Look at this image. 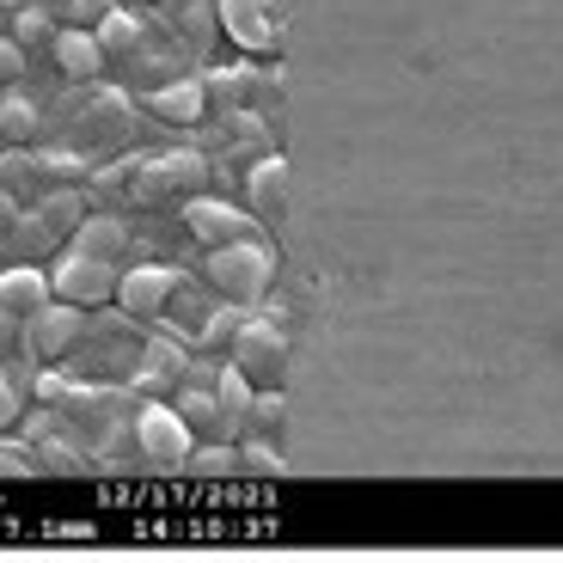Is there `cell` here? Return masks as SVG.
Returning <instances> with one entry per match:
<instances>
[{
  "label": "cell",
  "instance_id": "6da1fadb",
  "mask_svg": "<svg viewBox=\"0 0 563 563\" xmlns=\"http://www.w3.org/2000/svg\"><path fill=\"white\" fill-rule=\"evenodd\" d=\"M99 43H104V68L129 74L141 92H147V86H159V80H178V74H190V62H197L166 25H159L154 7H141V13L117 7V13L99 25Z\"/></svg>",
  "mask_w": 563,
  "mask_h": 563
},
{
  "label": "cell",
  "instance_id": "7a4b0ae2",
  "mask_svg": "<svg viewBox=\"0 0 563 563\" xmlns=\"http://www.w3.org/2000/svg\"><path fill=\"white\" fill-rule=\"evenodd\" d=\"M86 221V190H68V184H56V190H43L37 209H19L13 233H7V252L19 257V264H37L43 252H56V245H68V233Z\"/></svg>",
  "mask_w": 563,
  "mask_h": 563
},
{
  "label": "cell",
  "instance_id": "3957f363",
  "mask_svg": "<svg viewBox=\"0 0 563 563\" xmlns=\"http://www.w3.org/2000/svg\"><path fill=\"white\" fill-rule=\"evenodd\" d=\"M202 276L221 288L227 300H245V307H257V300L269 295V282H276L282 257L269 252V240H233V245H202Z\"/></svg>",
  "mask_w": 563,
  "mask_h": 563
},
{
  "label": "cell",
  "instance_id": "277c9868",
  "mask_svg": "<svg viewBox=\"0 0 563 563\" xmlns=\"http://www.w3.org/2000/svg\"><path fill=\"white\" fill-rule=\"evenodd\" d=\"M209 178H214L209 147H172V154H141V172H135V190H129V202H141V209H159V202H184V197H197V190H202Z\"/></svg>",
  "mask_w": 563,
  "mask_h": 563
},
{
  "label": "cell",
  "instance_id": "5b68a950",
  "mask_svg": "<svg viewBox=\"0 0 563 563\" xmlns=\"http://www.w3.org/2000/svg\"><path fill=\"white\" fill-rule=\"evenodd\" d=\"M129 135H135V104H129L117 86H99V92H86V99L74 104L68 141H62V147H74L80 159H99V154H111V147H123Z\"/></svg>",
  "mask_w": 563,
  "mask_h": 563
},
{
  "label": "cell",
  "instance_id": "8992f818",
  "mask_svg": "<svg viewBox=\"0 0 563 563\" xmlns=\"http://www.w3.org/2000/svg\"><path fill=\"white\" fill-rule=\"evenodd\" d=\"M80 338H86V307H74V300H62V295H49L37 312H25V324H19V350L37 367H62Z\"/></svg>",
  "mask_w": 563,
  "mask_h": 563
},
{
  "label": "cell",
  "instance_id": "52a82bcc",
  "mask_svg": "<svg viewBox=\"0 0 563 563\" xmlns=\"http://www.w3.org/2000/svg\"><path fill=\"white\" fill-rule=\"evenodd\" d=\"M135 448L154 472H184V465H190V448H197V429H190L172 405L154 398V405L135 410Z\"/></svg>",
  "mask_w": 563,
  "mask_h": 563
},
{
  "label": "cell",
  "instance_id": "ba28073f",
  "mask_svg": "<svg viewBox=\"0 0 563 563\" xmlns=\"http://www.w3.org/2000/svg\"><path fill=\"white\" fill-rule=\"evenodd\" d=\"M202 86H209L214 111H221V104H240V111L276 117V104H282V80L264 62H221V68L202 74Z\"/></svg>",
  "mask_w": 563,
  "mask_h": 563
},
{
  "label": "cell",
  "instance_id": "9c48e42d",
  "mask_svg": "<svg viewBox=\"0 0 563 563\" xmlns=\"http://www.w3.org/2000/svg\"><path fill=\"white\" fill-rule=\"evenodd\" d=\"M117 276H123V264H104V257H86V252H62L56 269H49V288H56L62 300H74V307L99 312L117 300Z\"/></svg>",
  "mask_w": 563,
  "mask_h": 563
},
{
  "label": "cell",
  "instance_id": "30bf717a",
  "mask_svg": "<svg viewBox=\"0 0 563 563\" xmlns=\"http://www.w3.org/2000/svg\"><path fill=\"white\" fill-rule=\"evenodd\" d=\"M184 233L197 245H233V240H264V221L252 209H233V202L214 197H184Z\"/></svg>",
  "mask_w": 563,
  "mask_h": 563
},
{
  "label": "cell",
  "instance_id": "8fae6325",
  "mask_svg": "<svg viewBox=\"0 0 563 563\" xmlns=\"http://www.w3.org/2000/svg\"><path fill=\"white\" fill-rule=\"evenodd\" d=\"M221 31L245 56H276L282 49V0H221Z\"/></svg>",
  "mask_w": 563,
  "mask_h": 563
},
{
  "label": "cell",
  "instance_id": "7c38bea8",
  "mask_svg": "<svg viewBox=\"0 0 563 563\" xmlns=\"http://www.w3.org/2000/svg\"><path fill=\"white\" fill-rule=\"evenodd\" d=\"M227 362H240L252 386H282V367H288V343H282L276 324L245 319V324H240V338H233V350H227Z\"/></svg>",
  "mask_w": 563,
  "mask_h": 563
},
{
  "label": "cell",
  "instance_id": "4fadbf2b",
  "mask_svg": "<svg viewBox=\"0 0 563 563\" xmlns=\"http://www.w3.org/2000/svg\"><path fill=\"white\" fill-rule=\"evenodd\" d=\"M172 288H178V269L172 264H135V269L117 276V307H123L129 319H141V324H159Z\"/></svg>",
  "mask_w": 563,
  "mask_h": 563
},
{
  "label": "cell",
  "instance_id": "5bb4252c",
  "mask_svg": "<svg viewBox=\"0 0 563 563\" xmlns=\"http://www.w3.org/2000/svg\"><path fill=\"white\" fill-rule=\"evenodd\" d=\"M141 104L159 117V123H184V129H197L214 117V99H209V86H202V74H178V80H159L141 92Z\"/></svg>",
  "mask_w": 563,
  "mask_h": 563
},
{
  "label": "cell",
  "instance_id": "9a60e30c",
  "mask_svg": "<svg viewBox=\"0 0 563 563\" xmlns=\"http://www.w3.org/2000/svg\"><path fill=\"white\" fill-rule=\"evenodd\" d=\"M159 25L190 49V56H209L214 31H221V0H154Z\"/></svg>",
  "mask_w": 563,
  "mask_h": 563
},
{
  "label": "cell",
  "instance_id": "2e32d148",
  "mask_svg": "<svg viewBox=\"0 0 563 563\" xmlns=\"http://www.w3.org/2000/svg\"><path fill=\"white\" fill-rule=\"evenodd\" d=\"M245 202H252V214L264 227H276L282 214H288V159L269 147V154L252 159V178H245Z\"/></svg>",
  "mask_w": 563,
  "mask_h": 563
},
{
  "label": "cell",
  "instance_id": "e0dca14e",
  "mask_svg": "<svg viewBox=\"0 0 563 563\" xmlns=\"http://www.w3.org/2000/svg\"><path fill=\"white\" fill-rule=\"evenodd\" d=\"M184 380V350L178 343H141V362L129 374V393L135 398H172Z\"/></svg>",
  "mask_w": 563,
  "mask_h": 563
},
{
  "label": "cell",
  "instance_id": "ac0fdd59",
  "mask_svg": "<svg viewBox=\"0 0 563 563\" xmlns=\"http://www.w3.org/2000/svg\"><path fill=\"white\" fill-rule=\"evenodd\" d=\"M49 56H56V68L68 80H99L104 74V43H99V31H86V25H62Z\"/></svg>",
  "mask_w": 563,
  "mask_h": 563
},
{
  "label": "cell",
  "instance_id": "d6986e66",
  "mask_svg": "<svg viewBox=\"0 0 563 563\" xmlns=\"http://www.w3.org/2000/svg\"><path fill=\"white\" fill-rule=\"evenodd\" d=\"M68 245H74V252H86V257H104V264H123L135 240H129L123 214H86V221L68 233Z\"/></svg>",
  "mask_w": 563,
  "mask_h": 563
},
{
  "label": "cell",
  "instance_id": "ffe728a7",
  "mask_svg": "<svg viewBox=\"0 0 563 563\" xmlns=\"http://www.w3.org/2000/svg\"><path fill=\"white\" fill-rule=\"evenodd\" d=\"M49 295H56V288H49V276H43L37 264H13V269H0V307L19 312V319H25V312H37Z\"/></svg>",
  "mask_w": 563,
  "mask_h": 563
},
{
  "label": "cell",
  "instance_id": "44dd1931",
  "mask_svg": "<svg viewBox=\"0 0 563 563\" xmlns=\"http://www.w3.org/2000/svg\"><path fill=\"white\" fill-rule=\"evenodd\" d=\"M214 393H221V417H227V441L245 435V410H252L257 386L245 380V367L240 362H221L214 367Z\"/></svg>",
  "mask_w": 563,
  "mask_h": 563
},
{
  "label": "cell",
  "instance_id": "7402d4cb",
  "mask_svg": "<svg viewBox=\"0 0 563 563\" xmlns=\"http://www.w3.org/2000/svg\"><path fill=\"white\" fill-rule=\"evenodd\" d=\"M245 319H252V307H245V300H227V307H214L209 319H202V331L190 338V350H197V355H227Z\"/></svg>",
  "mask_w": 563,
  "mask_h": 563
},
{
  "label": "cell",
  "instance_id": "603a6c76",
  "mask_svg": "<svg viewBox=\"0 0 563 563\" xmlns=\"http://www.w3.org/2000/svg\"><path fill=\"white\" fill-rule=\"evenodd\" d=\"M209 312H214V307L202 300L197 282H184V276H178V288H172V300H166V312H159V324H166V331H184V338H197Z\"/></svg>",
  "mask_w": 563,
  "mask_h": 563
},
{
  "label": "cell",
  "instance_id": "cb8c5ba5",
  "mask_svg": "<svg viewBox=\"0 0 563 563\" xmlns=\"http://www.w3.org/2000/svg\"><path fill=\"white\" fill-rule=\"evenodd\" d=\"M37 129H43V111L31 99H19V92H7V99H0V141L25 147V141H37Z\"/></svg>",
  "mask_w": 563,
  "mask_h": 563
},
{
  "label": "cell",
  "instance_id": "d4e9b609",
  "mask_svg": "<svg viewBox=\"0 0 563 563\" xmlns=\"http://www.w3.org/2000/svg\"><path fill=\"white\" fill-rule=\"evenodd\" d=\"M19 13V25H13V37L25 43V49H43L49 56V43H56V31H62V19L49 13V7H13Z\"/></svg>",
  "mask_w": 563,
  "mask_h": 563
},
{
  "label": "cell",
  "instance_id": "484cf974",
  "mask_svg": "<svg viewBox=\"0 0 563 563\" xmlns=\"http://www.w3.org/2000/svg\"><path fill=\"white\" fill-rule=\"evenodd\" d=\"M184 472H197V478H227V472H240V453L227 448L221 435H209V441L190 448V465H184Z\"/></svg>",
  "mask_w": 563,
  "mask_h": 563
},
{
  "label": "cell",
  "instance_id": "4316f807",
  "mask_svg": "<svg viewBox=\"0 0 563 563\" xmlns=\"http://www.w3.org/2000/svg\"><path fill=\"white\" fill-rule=\"evenodd\" d=\"M240 465H245V472H257V478H282V472H288V460L276 453V441H269V435H240Z\"/></svg>",
  "mask_w": 563,
  "mask_h": 563
},
{
  "label": "cell",
  "instance_id": "83f0119b",
  "mask_svg": "<svg viewBox=\"0 0 563 563\" xmlns=\"http://www.w3.org/2000/svg\"><path fill=\"white\" fill-rule=\"evenodd\" d=\"M117 7H123V0H49V13H56L62 25H86V31H99Z\"/></svg>",
  "mask_w": 563,
  "mask_h": 563
},
{
  "label": "cell",
  "instance_id": "f1b7e54d",
  "mask_svg": "<svg viewBox=\"0 0 563 563\" xmlns=\"http://www.w3.org/2000/svg\"><path fill=\"white\" fill-rule=\"evenodd\" d=\"M7 478H37V453H31L25 448V441H7V435H0V484H7Z\"/></svg>",
  "mask_w": 563,
  "mask_h": 563
},
{
  "label": "cell",
  "instance_id": "f546056e",
  "mask_svg": "<svg viewBox=\"0 0 563 563\" xmlns=\"http://www.w3.org/2000/svg\"><path fill=\"white\" fill-rule=\"evenodd\" d=\"M13 422H25V386L0 367V429H13Z\"/></svg>",
  "mask_w": 563,
  "mask_h": 563
},
{
  "label": "cell",
  "instance_id": "4dcf8cb0",
  "mask_svg": "<svg viewBox=\"0 0 563 563\" xmlns=\"http://www.w3.org/2000/svg\"><path fill=\"white\" fill-rule=\"evenodd\" d=\"M25 43L19 37H0V86H13V80H25Z\"/></svg>",
  "mask_w": 563,
  "mask_h": 563
},
{
  "label": "cell",
  "instance_id": "1f68e13d",
  "mask_svg": "<svg viewBox=\"0 0 563 563\" xmlns=\"http://www.w3.org/2000/svg\"><path fill=\"white\" fill-rule=\"evenodd\" d=\"M13 221H19V197L7 190V184H0V240L13 233Z\"/></svg>",
  "mask_w": 563,
  "mask_h": 563
},
{
  "label": "cell",
  "instance_id": "d6a6232c",
  "mask_svg": "<svg viewBox=\"0 0 563 563\" xmlns=\"http://www.w3.org/2000/svg\"><path fill=\"white\" fill-rule=\"evenodd\" d=\"M0 99H7V86H0Z\"/></svg>",
  "mask_w": 563,
  "mask_h": 563
},
{
  "label": "cell",
  "instance_id": "836d02e7",
  "mask_svg": "<svg viewBox=\"0 0 563 563\" xmlns=\"http://www.w3.org/2000/svg\"><path fill=\"white\" fill-rule=\"evenodd\" d=\"M147 7H154V0H147Z\"/></svg>",
  "mask_w": 563,
  "mask_h": 563
}]
</instances>
